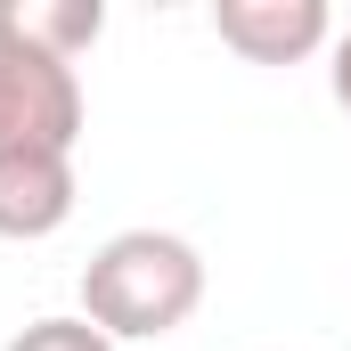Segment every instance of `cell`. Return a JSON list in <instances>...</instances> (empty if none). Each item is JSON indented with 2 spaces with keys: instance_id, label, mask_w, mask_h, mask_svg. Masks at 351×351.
<instances>
[{
  "instance_id": "7",
  "label": "cell",
  "mask_w": 351,
  "mask_h": 351,
  "mask_svg": "<svg viewBox=\"0 0 351 351\" xmlns=\"http://www.w3.org/2000/svg\"><path fill=\"white\" fill-rule=\"evenodd\" d=\"M335 106H343V114H351V33H343V41H335Z\"/></svg>"
},
{
  "instance_id": "6",
  "label": "cell",
  "mask_w": 351,
  "mask_h": 351,
  "mask_svg": "<svg viewBox=\"0 0 351 351\" xmlns=\"http://www.w3.org/2000/svg\"><path fill=\"white\" fill-rule=\"evenodd\" d=\"M8 351H114V335H98L90 319H33L8 335Z\"/></svg>"
},
{
  "instance_id": "2",
  "label": "cell",
  "mask_w": 351,
  "mask_h": 351,
  "mask_svg": "<svg viewBox=\"0 0 351 351\" xmlns=\"http://www.w3.org/2000/svg\"><path fill=\"white\" fill-rule=\"evenodd\" d=\"M82 139V74L25 41V25L0 0V147H66Z\"/></svg>"
},
{
  "instance_id": "1",
  "label": "cell",
  "mask_w": 351,
  "mask_h": 351,
  "mask_svg": "<svg viewBox=\"0 0 351 351\" xmlns=\"http://www.w3.org/2000/svg\"><path fill=\"white\" fill-rule=\"evenodd\" d=\"M204 302V254L172 229H123L82 269V319L114 343H156L196 319Z\"/></svg>"
},
{
  "instance_id": "3",
  "label": "cell",
  "mask_w": 351,
  "mask_h": 351,
  "mask_svg": "<svg viewBox=\"0 0 351 351\" xmlns=\"http://www.w3.org/2000/svg\"><path fill=\"white\" fill-rule=\"evenodd\" d=\"M213 33L254 66H302L311 49H327L335 16L327 0H213Z\"/></svg>"
},
{
  "instance_id": "5",
  "label": "cell",
  "mask_w": 351,
  "mask_h": 351,
  "mask_svg": "<svg viewBox=\"0 0 351 351\" xmlns=\"http://www.w3.org/2000/svg\"><path fill=\"white\" fill-rule=\"evenodd\" d=\"M8 16L25 25V41H41L49 58H82L90 41H98V25H106V8L98 0H8Z\"/></svg>"
},
{
  "instance_id": "4",
  "label": "cell",
  "mask_w": 351,
  "mask_h": 351,
  "mask_svg": "<svg viewBox=\"0 0 351 351\" xmlns=\"http://www.w3.org/2000/svg\"><path fill=\"white\" fill-rule=\"evenodd\" d=\"M74 221V156L66 147H0V237L33 245Z\"/></svg>"
}]
</instances>
